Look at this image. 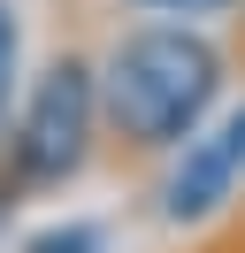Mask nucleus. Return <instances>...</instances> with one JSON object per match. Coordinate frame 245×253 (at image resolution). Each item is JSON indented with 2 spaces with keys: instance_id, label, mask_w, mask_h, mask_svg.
<instances>
[{
  "instance_id": "obj_1",
  "label": "nucleus",
  "mask_w": 245,
  "mask_h": 253,
  "mask_svg": "<svg viewBox=\"0 0 245 253\" xmlns=\"http://www.w3.org/2000/svg\"><path fill=\"white\" fill-rule=\"evenodd\" d=\"M214 92H222V54L214 39L184 31V23H146V31L115 39V54L100 62V115L138 154L184 146L207 123Z\"/></svg>"
},
{
  "instance_id": "obj_2",
  "label": "nucleus",
  "mask_w": 245,
  "mask_h": 253,
  "mask_svg": "<svg viewBox=\"0 0 245 253\" xmlns=\"http://www.w3.org/2000/svg\"><path fill=\"white\" fill-rule=\"evenodd\" d=\"M92 130H100V69L77 54L46 62L23 115H15V138H8L15 176L23 184H69L92 154Z\"/></svg>"
},
{
  "instance_id": "obj_3",
  "label": "nucleus",
  "mask_w": 245,
  "mask_h": 253,
  "mask_svg": "<svg viewBox=\"0 0 245 253\" xmlns=\"http://www.w3.org/2000/svg\"><path fill=\"white\" fill-rule=\"evenodd\" d=\"M245 192V108L222 115L214 130H192L184 138V161L161 184V215L168 222H207L214 207H230Z\"/></svg>"
},
{
  "instance_id": "obj_4",
  "label": "nucleus",
  "mask_w": 245,
  "mask_h": 253,
  "mask_svg": "<svg viewBox=\"0 0 245 253\" xmlns=\"http://www.w3.org/2000/svg\"><path fill=\"white\" fill-rule=\"evenodd\" d=\"M23 253H107V238L92 230V222H61V230H39Z\"/></svg>"
},
{
  "instance_id": "obj_5",
  "label": "nucleus",
  "mask_w": 245,
  "mask_h": 253,
  "mask_svg": "<svg viewBox=\"0 0 245 253\" xmlns=\"http://www.w3.org/2000/svg\"><path fill=\"white\" fill-rule=\"evenodd\" d=\"M8 92H15V8L0 0V108H8Z\"/></svg>"
},
{
  "instance_id": "obj_6",
  "label": "nucleus",
  "mask_w": 245,
  "mask_h": 253,
  "mask_svg": "<svg viewBox=\"0 0 245 253\" xmlns=\"http://www.w3.org/2000/svg\"><path fill=\"white\" fill-rule=\"evenodd\" d=\"M138 8H161V16H214L230 0H138Z\"/></svg>"
}]
</instances>
